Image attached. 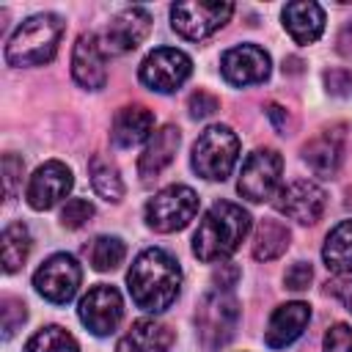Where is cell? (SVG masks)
Masks as SVG:
<instances>
[{
  "label": "cell",
  "instance_id": "6da1fadb",
  "mask_svg": "<svg viewBox=\"0 0 352 352\" xmlns=\"http://www.w3.org/2000/svg\"><path fill=\"white\" fill-rule=\"evenodd\" d=\"M126 289L132 302L140 311L162 314L168 311L182 289V267L179 261L162 248H146L138 253L126 272Z\"/></svg>",
  "mask_w": 352,
  "mask_h": 352
},
{
  "label": "cell",
  "instance_id": "7a4b0ae2",
  "mask_svg": "<svg viewBox=\"0 0 352 352\" xmlns=\"http://www.w3.org/2000/svg\"><path fill=\"white\" fill-rule=\"evenodd\" d=\"M250 226L253 220L239 204L217 201L206 209L192 234V253L206 264L223 261L231 253H236V248L250 234Z\"/></svg>",
  "mask_w": 352,
  "mask_h": 352
},
{
  "label": "cell",
  "instance_id": "3957f363",
  "mask_svg": "<svg viewBox=\"0 0 352 352\" xmlns=\"http://www.w3.org/2000/svg\"><path fill=\"white\" fill-rule=\"evenodd\" d=\"M63 30H66V22L52 11L28 16L11 33V38L6 44V63L16 66V69L50 63L55 58V52H58Z\"/></svg>",
  "mask_w": 352,
  "mask_h": 352
},
{
  "label": "cell",
  "instance_id": "277c9868",
  "mask_svg": "<svg viewBox=\"0 0 352 352\" xmlns=\"http://www.w3.org/2000/svg\"><path fill=\"white\" fill-rule=\"evenodd\" d=\"M239 160V138L228 124L206 126L192 143L190 165L201 179L226 182Z\"/></svg>",
  "mask_w": 352,
  "mask_h": 352
},
{
  "label": "cell",
  "instance_id": "5b68a950",
  "mask_svg": "<svg viewBox=\"0 0 352 352\" xmlns=\"http://www.w3.org/2000/svg\"><path fill=\"white\" fill-rule=\"evenodd\" d=\"M239 316L242 311L231 289H209L198 300V308H195V327H198L201 346L206 352L226 346L236 333Z\"/></svg>",
  "mask_w": 352,
  "mask_h": 352
},
{
  "label": "cell",
  "instance_id": "8992f818",
  "mask_svg": "<svg viewBox=\"0 0 352 352\" xmlns=\"http://www.w3.org/2000/svg\"><path fill=\"white\" fill-rule=\"evenodd\" d=\"M198 212V192L187 184H170L162 187L154 198L146 204V226L160 234L182 231Z\"/></svg>",
  "mask_w": 352,
  "mask_h": 352
},
{
  "label": "cell",
  "instance_id": "52a82bcc",
  "mask_svg": "<svg viewBox=\"0 0 352 352\" xmlns=\"http://www.w3.org/2000/svg\"><path fill=\"white\" fill-rule=\"evenodd\" d=\"M234 14V3L228 0H187L170 6V28L190 41H201L220 30Z\"/></svg>",
  "mask_w": 352,
  "mask_h": 352
},
{
  "label": "cell",
  "instance_id": "ba28073f",
  "mask_svg": "<svg viewBox=\"0 0 352 352\" xmlns=\"http://www.w3.org/2000/svg\"><path fill=\"white\" fill-rule=\"evenodd\" d=\"M280 176H283V157L275 148H256L242 162L236 190L250 204H261L278 195Z\"/></svg>",
  "mask_w": 352,
  "mask_h": 352
},
{
  "label": "cell",
  "instance_id": "9c48e42d",
  "mask_svg": "<svg viewBox=\"0 0 352 352\" xmlns=\"http://www.w3.org/2000/svg\"><path fill=\"white\" fill-rule=\"evenodd\" d=\"M190 74H192V60L187 52H182L176 47L151 50L138 69L140 82L157 94H173L176 88H182L187 82Z\"/></svg>",
  "mask_w": 352,
  "mask_h": 352
},
{
  "label": "cell",
  "instance_id": "30bf717a",
  "mask_svg": "<svg viewBox=\"0 0 352 352\" xmlns=\"http://www.w3.org/2000/svg\"><path fill=\"white\" fill-rule=\"evenodd\" d=\"M80 280H82V270L77 258L69 253H52L33 275L36 292L55 305H66L77 294Z\"/></svg>",
  "mask_w": 352,
  "mask_h": 352
},
{
  "label": "cell",
  "instance_id": "8fae6325",
  "mask_svg": "<svg viewBox=\"0 0 352 352\" xmlns=\"http://www.w3.org/2000/svg\"><path fill=\"white\" fill-rule=\"evenodd\" d=\"M324 201H327V195L316 182L294 179L278 190V195L272 198V206H275V212H280L283 217H289L300 226H314L324 212Z\"/></svg>",
  "mask_w": 352,
  "mask_h": 352
},
{
  "label": "cell",
  "instance_id": "7c38bea8",
  "mask_svg": "<svg viewBox=\"0 0 352 352\" xmlns=\"http://www.w3.org/2000/svg\"><path fill=\"white\" fill-rule=\"evenodd\" d=\"M77 316L94 336H110V333H116V327L124 316V300L116 286L99 283V286L88 289V294H82V300L77 305Z\"/></svg>",
  "mask_w": 352,
  "mask_h": 352
},
{
  "label": "cell",
  "instance_id": "4fadbf2b",
  "mask_svg": "<svg viewBox=\"0 0 352 352\" xmlns=\"http://www.w3.org/2000/svg\"><path fill=\"white\" fill-rule=\"evenodd\" d=\"M220 72H223L226 82L245 88V85L264 82L272 72V60H270V52L258 44H236L223 52Z\"/></svg>",
  "mask_w": 352,
  "mask_h": 352
},
{
  "label": "cell",
  "instance_id": "5bb4252c",
  "mask_svg": "<svg viewBox=\"0 0 352 352\" xmlns=\"http://www.w3.org/2000/svg\"><path fill=\"white\" fill-rule=\"evenodd\" d=\"M72 187H74L72 168L63 165L60 160H50L33 170L28 190H25V198H28L30 209L44 212V209H52L55 204H60L72 192Z\"/></svg>",
  "mask_w": 352,
  "mask_h": 352
},
{
  "label": "cell",
  "instance_id": "9a60e30c",
  "mask_svg": "<svg viewBox=\"0 0 352 352\" xmlns=\"http://www.w3.org/2000/svg\"><path fill=\"white\" fill-rule=\"evenodd\" d=\"M151 28V14L143 6H132L118 11L110 25L104 28V38H102V50L104 55H124L129 50H135Z\"/></svg>",
  "mask_w": 352,
  "mask_h": 352
},
{
  "label": "cell",
  "instance_id": "2e32d148",
  "mask_svg": "<svg viewBox=\"0 0 352 352\" xmlns=\"http://www.w3.org/2000/svg\"><path fill=\"white\" fill-rule=\"evenodd\" d=\"M72 77L77 85L88 91H99L107 82V66H104V50L102 38L96 33H82L74 41L72 50Z\"/></svg>",
  "mask_w": 352,
  "mask_h": 352
},
{
  "label": "cell",
  "instance_id": "e0dca14e",
  "mask_svg": "<svg viewBox=\"0 0 352 352\" xmlns=\"http://www.w3.org/2000/svg\"><path fill=\"white\" fill-rule=\"evenodd\" d=\"M308 319H311V305H308V302L294 300V302L278 305V308L272 311L270 322H267V330H264L267 346H270V349H283V346L294 344V341L302 336Z\"/></svg>",
  "mask_w": 352,
  "mask_h": 352
},
{
  "label": "cell",
  "instance_id": "ac0fdd59",
  "mask_svg": "<svg viewBox=\"0 0 352 352\" xmlns=\"http://www.w3.org/2000/svg\"><path fill=\"white\" fill-rule=\"evenodd\" d=\"M179 143H182L179 126H173V124L160 126V129L148 138L143 154L138 157V173H140V179H143V182L157 179V176L173 162V157H176V151H179Z\"/></svg>",
  "mask_w": 352,
  "mask_h": 352
},
{
  "label": "cell",
  "instance_id": "d6986e66",
  "mask_svg": "<svg viewBox=\"0 0 352 352\" xmlns=\"http://www.w3.org/2000/svg\"><path fill=\"white\" fill-rule=\"evenodd\" d=\"M302 160L316 176H336L341 160H344V126L322 129L302 146Z\"/></svg>",
  "mask_w": 352,
  "mask_h": 352
},
{
  "label": "cell",
  "instance_id": "ffe728a7",
  "mask_svg": "<svg viewBox=\"0 0 352 352\" xmlns=\"http://www.w3.org/2000/svg\"><path fill=\"white\" fill-rule=\"evenodd\" d=\"M154 135V113L146 104H126L116 113L110 126V140L118 148H132Z\"/></svg>",
  "mask_w": 352,
  "mask_h": 352
},
{
  "label": "cell",
  "instance_id": "44dd1931",
  "mask_svg": "<svg viewBox=\"0 0 352 352\" xmlns=\"http://www.w3.org/2000/svg\"><path fill=\"white\" fill-rule=\"evenodd\" d=\"M173 330L157 319H138L118 338L116 352H170Z\"/></svg>",
  "mask_w": 352,
  "mask_h": 352
},
{
  "label": "cell",
  "instance_id": "7402d4cb",
  "mask_svg": "<svg viewBox=\"0 0 352 352\" xmlns=\"http://www.w3.org/2000/svg\"><path fill=\"white\" fill-rule=\"evenodd\" d=\"M283 28L297 44H314L324 30V11L319 3L311 0H294L283 8Z\"/></svg>",
  "mask_w": 352,
  "mask_h": 352
},
{
  "label": "cell",
  "instance_id": "603a6c76",
  "mask_svg": "<svg viewBox=\"0 0 352 352\" xmlns=\"http://www.w3.org/2000/svg\"><path fill=\"white\" fill-rule=\"evenodd\" d=\"M322 261L336 275H352V220H341L324 239Z\"/></svg>",
  "mask_w": 352,
  "mask_h": 352
},
{
  "label": "cell",
  "instance_id": "cb8c5ba5",
  "mask_svg": "<svg viewBox=\"0 0 352 352\" xmlns=\"http://www.w3.org/2000/svg\"><path fill=\"white\" fill-rule=\"evenodd\" d=\"M289 242H292V231L286 228V223L267 217L256 228V236H253V258L256 261H272V258H278V256H283L289 250Z\"/></svg>",
  "mask_w": 352,
  "mask_h": 352
},
{
  "label": "cell",
  "instance_id": "d4e9b609",
  "mask_svg": "<svg viewBox=\"0 0 352 352\" xmlns=\"http://www.w3.org/2000/svg\"><path fill=\"white\" fill-rule=\"evenodd\" d=\"M88 173H91V184H94V192L110 204H118L124 198V182H121V173H118V165L104 157V154H94L91 162H88Z\"/></svg>",
  "mask_w": 352,
  "mask_h": 352
},
{
  "label": "cell",
  "instance_id": "484cf974",
  "mask_svg": "<svg viewBox=\"0 0 352 352\" xmlns=\"http://www.w3.org/2000/svg\"><path fill=\"white\" fill-rule=\"evenodd\" d=\"M0 248H3V270L11 275L16 272L25 258L30 256V248H33V239H30V231L25 223H11L3 228V236H0Z\"/></svg>",
  "mask_w": 352,
  "mask_h": 352
},
{
  "label": "cell",
  "instance_id": "4316f807",
  "mask_svg": "<svg viewBox=\"0 0 352 352\" xmlns=\"http://www.w3.org/2000/svg\"><path fill=\"white\" fill-rule=\"evenodd\" d=\"M25 352H80V346L69 330L50 324L30 336V341L25 344Z\"/></svg>",
  "mask_w": 352,
  "mask_h": 352
},
{
  "label": "cell",
  "instance_id": "83f0119b",
  "mask_svg": "<svg viewBox=\"0 0 352 352\" xmlns=\"http://www.w3.org/2000/svg\"><path fill=\"white\" fill-rule=\"evenodd\" d=\"M126 256V245L121 236H96L91 245V267L96 272H113Z\"/></svg>",
  "mask_w": 352,
  "mask_h": 352
},
{
  "label": "cell",
  "instance_id": "f1b7e54d",
  "mask_svg": "<svg viewBox=\"0 0 352 352\" xmlns=\"http://www.w3.org/2000/svg\"><path fill=\"white\" fill-rule=\"evenodd\" d=\"M0 314H3V338L8 341V338H14V333L25 324L28 308H25V302H22L19 297L6 294V297L0 300Z\"/></svg>",
  "mask_w": 352,
  "mask_h": 352
},
{
  "label": "cell",
  "instance_id": "f546056e",
  "mask_svg": "<svg viewBox=\"0 0 352 352\" xmlns=\"http://www.w3.org/2000/svg\"><path fill=\"white\" fill-rule=\"evenodd\" d=\"M94 214H96V209L88 198H69L66 206L60 209V226L63 228H82Z\"/></svg>",
  "mask_w": 352,
  "mask_h": 352
},
{
  "label": "cell",
  "instance_id": "4dcf8cb0",
  "mask_svg": "<svg viewBox=\"0 0 352 352\" xmlns=\"http://www.w3.org/2000/svg\"><path fill=\"white\" fill-rule=\"evenodd\" d=\"M322 352H352V327L344 322H336L322 341Z\"/></svg>",
  "mask_w": 352,
  "mask_h": 352
},
{
  "label": "cell",
  "instance_id": "1f68e13d",
  "mask_svg": "<svg viewBox=\"0 0 352 352\" xmlns=\"http://www.w3.org/2000/svg\"><path fill=\"white\" fill-rule=\"evenodd\" d=\"M187 110H190L192 118H209V116H214V113L220 110V99H217L214 94L198 88L195 94H190V99H187Z\"/></svg>",
  "mask_w": 352,
  "mask_h": 352
},
{
  "label": "cell",
  "instance_id": "d6a6232c",
  "mask_svg": "<svg viewBox=\"0 0 352 352\" xmlns=\"http://www.w3.org/2000/svg\"><path fill=\"white\" fill-rule=\"evenodd\" d=\"M3 179H6V198H14L19 184H22V173H25V162L16 154H6L3 157Z\"/></svg>",
  "mask_w": 352,
  "mask_h": 352
},
{
  "label": "cell",
  "instance_id": "836d02e7",
  "mask_svg": "<svg viewBox=\"0 0 352 352\" xmlns=\"http://www.w3.org/2000/svg\"><path fill=\"white\" fill-rule=\"evenodd\" d=\"M311 278H314L311 264H308V261H294V264L286 270L283 283H286V289H292V292H302V289H308Z\"/></svg>",
  "mask_w": 352,
  "mask_h": 352
},
{
  "label": "cell",
  "instance_id": "e575fe53",
  "mask_svg": "<svg viewBox=\"0 0 352 352\" xmlns=\"http://www.w3.org/2000/svg\"><path fill=\"white\" fill-rule=\"evenodd\" d=\"M324 85L333 96H349L352 94V72L349 69H330V72H324Z\"/></svg>",
  "mask_w": 352,
  "mask_h": 352
},
{
  "label": "cell",
  "instance_id": "d590c367",
  "mask_svg": "<svg viewBox=\"0 0 352 352\" xmlns=\"http://www.w3.org/2000/svg\"><path fill=\"white\" fill-rule=\"evenodd\" d=\"M267 116H270V121L275 124V129H278L280 135H289V132H292V121H289V113H286L280 104H267Z\"/></svg>",
  "mask_w": 352,
  "mask_h": 352
},
{
  "label": "cell",
  "instance_id": "8d00e7d4",
  "mask_svg": "<svg viewBox=\"0 0 352 352\" xmlns=\"http://www.w3.org/2000/svg\"><path fill=\"white\" fill-rule=\"evenodd\" d=\"M336 52L344 58H352V19L341 25V30L336 36Z\"/></svg>",
  "mask_w": 352,
  "mask_h": 352
},
{
  "label": "cell",
  "instance_id": "74e56055",
  "mask_svg": "<svg viewBox=\"0 0 352 352\" xmlns=\"http://www.w3.org/2000/svg\"><path fill=\"white\" fill-rule=\"evenodd\" d=\"M236 275H239V270L236 267H231V264H220V270L214 272V289H231L234 286V280H236Z\"/></svg>",
  "mask_w": 352,
  "mask_h": 352
},
{
  "label": "cell",
  "instance_id": "f35d334b",
  "mask_svg": "<svg viewBox=\"0 0 352 352\" xmlns=\"http://www.w3.org/2000/svg\"><path fill=\"white\" fill-rule=\"evenodd\" d=\"M336 294H338V300L346 305V311L352 314V280H346V283H338Z\"/></svg>",
  "mask_w": 352,
  "mask_h": 352
}]
</instances>
